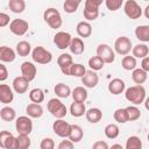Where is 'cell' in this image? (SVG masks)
<instances>
[{
    "label": "cell",
    "instance_id": "obj_1",
    "mask_svg": "<svg viewBox=\"0 0 149 149\" xmlns=\"http://www.w3.org/2000/svg\"><path fill=\"white\" fill-rule=\"evenodd\" d=\"M125 97L129 102H132L136 106V105H140V104L144 102V100H146V90L142 85H134V86H130L126 90Z\"/></svg>",
    "mask_w": 149,
    "mask_h": 149
},
{
    "label": "cell",
    "instance_id": "obj_2",
    "mask_svg": "<svg viewBox=\"0 0 149 149\" xmlns=\"http://www.w3.org/2000/svg\"><path fill=\"white\" fill-rule=\"evenodd\" d=\"M43 19L44 21L47 22V24L52 28V29H58L61 28L62 23H63V20H62V16H61V13L56 9V8H47L43 13Z\"/></svg>",
    "mask_w": 149,
    "mask_h": 149
},
{
    "label": "cell",
    "instance_id": "obj_3",
    "mask_svg": "<svg viewBox=\"0 0 149 149\" xmlns=\"http://www.w3.org/2000/svg\"><path fill=\"white\" fill-rule=\"evenodd\" d=\"M47 107H48V111L50 112V114L52 116H55L56 119H63L68 114L66 106L59 99H56V98L50 99L48 101Z\"/></svg>",
    "mask_w": 149,
    "mask_h": 149
},
{
    "label": "cell",
    "instance_id": "obj_4",
    "mask_svg": "<svg viewBox=\"0 0 149 149\" xmlns=\"http://www.w3.org/2000/svg\"><path fill=\"white\" fill-rule=\"evenodd\" d=\"M31 58L35 63L38 64H49L52 61V55L50 51L44 49L43 47H35L31 51Z\"/></svg>",
    "mask_w": 149,
    "mask_h": 149
},
{
    "label": "cell",
    "instance_id": "obj_5",
    "mask_svg": "<svg viewBox=\"0 0 149 149\" xmlns=\"http://www.w3.org/2000/svg\"><path fill=\"white\" fill-rule=\"evenodd\" d=\"M132 49H133L132 41L127 36H120L114 42V50L116 54L121 56H127Z\"/></svg>",
    "mask_w": 149,
    "mask_h": 149
},
{
    "label": "cell",
    "instance_id": "obj_6",
    "mask_svg": "<svg viewBox=\"0 0 149 149\" xmlns=\"http://www.w3.org/2000/svg\"><path fill=\"white\" fill-rule=\"evenodd\" d=\"M123 10L125 14L132 20L140 19L142 15V8L135 0H127L123 3Z\"/></svg>",
    "mask_w": 149,
    "mask_h": 149
},
{
    "label": "cell",
    "instance_id": "obj_7",
    "mask_svg": "<svg viewBox=\"0 0 149 149\" xmlns=\"http://www.w3.org/2000/svg\"><path fill=\"white\" fill-rule=\"evenodd\" d=\"M15 128L19 135H29L33 130V121L29 116H19L15 121Z\"/></svg>",
    "mask_w": 149,
    "mask_h": 149
},
{
    "label": "cell",
    "instance_id": "obj_8",
    "mask_svg": "<svg viewBox=\"0 0 149 149\" xmlns=\"http://www.w3.org/2000/svg\"><path fill=\"white\" fill-rule=\"evenodd\" d=\"M0 147L2 149H19L17 137L7 130L0 133Z\"/></svg>",
    "mask_w": 149,
    "mask_h": 149
},
{
    "label": "cell",
    "instance_id": "obj_9",
    "mask_svg": "<svg viewBox=\"0 0 149 149\" xmlns=\"http://www.w3.org/2000/svg\"><path fill=\"white\" fill-rule=\"evenodd\" d=\"M97 56H99L105 63H108V64L113 63L115 59L114 50L108 44H105V43H101L97 47Z\"/></svg>",
    "mask_w": 149,
    "mask_h": 149
},
{
    "label": "cell",
    "instance_id": "obj_10",
    "mask_svg": "<svg viewBox=\"0 0 149 149\" xmlns=\"http://www.w3.org/2000/svg\"><path fill=\"white\" fill-rule=\"evenodd\" d=\"M52 130L54 133L59 136V137H69L70 135V130H71V125L66 121H64L63 119H57L54 123H52Z\"/></svg>",
    "mask_w": 149,
    "mask_h": 149
},
{
    "label": "cell",
    "instance_id": "obj_11",
    "mask_svg": "<svg viewBox=\"0 0 149 149\" xmlns=\"http://www.w3.org/2000/svg\"><path fill=\"white\" fill-rule=\"evenodd\" d=\"M28 28H29V23L22 19H14L9 24V30L16 36L24 35L28 31Z\"/></svg>",
    "mask_w": 149,
    "mask_h": 149
},
{
    "label": "cell",
    "instance_id": "obj_12",
    "mask_svg": "<svg viewBox=\"0 0 149 149\" xmlns=\"http://www.w3.org/2000/svg\"><path fill=\"white\" fill-rule=\"evenodd\" d=\"M72 36L66 33V31H58L55 36H54V43L56 44V47L61 50H64L66 48H70L71 41H72Z\"/></svg>",
    "mask_w": 149,
    "mask_h": 149
},
{
    "label": "cell",
    "instance_id": "obj_13",
    "mask_svg": "<svg viewBox=\"0 0 149 149\" xmlns=\"http://www.w3.org/2000/svg\"><path fill=\"white\" fill-rule=\"evenodd\" d=\"M57 64H58L61 71H62L65 76H70L71 68H72V65H73L74 63H73L72 56H70L69 54H62V55H59L58 58H57Z\"/></svg>",
    "mask_w": 149,
    "mask_h": 149
},
{
    "label": "cell",
    "instance_id": "obj_14",
    "mask_svg": "<svg viewBox=\"0 0 149 149\" xmlns=\"http://www.w3.org/2000/svg\"><path fill=\"white\" fill-rule=\"evenodd\" d=\"M36 73H37V70H36V66L34 65V63L27 61L21 64V74L24 78H27L29 81L35 79Z\"/></svg>",
    "mask_w": 149,
    "mask_h": 149
},
{
    "label": "cell",
    "instance_id": "obj_15",
    "mask_svg": "<svg viewBox=\"0 0 149 149\" xmlns=\"http://www.w3.org/2000/svg\"><path fill=\"white\" fill-rule=\"evenodd\" d=\"M81 83L84 84L85 87L87 88H93L98 85L99 83V77L93 70H86V73L81 78Z\"/></svg>",
    "mask_w": 149,
    "mask_h": 149
},
{
    "label": "cell",
    "instance_id": "obj_16",
    "mask_svg": "<svg viewBox=\"0 0 149 149\" xmlns=\"http://www.w3.org/2000/svg\"><path fill=\"white\" fill-rule=\"evenodd\" d=\"M29 80L27 78H24L23 76H19V77H15L14 80H13V90L19 93V94H23L26 93V91L28 90L29 87Z\"/></svg>",
    "mask_w": 149,
    "mask_h": 149
},
{
    "label": "cell",
    "instance_id": "obj_17",
    "mask_svg": "<svg viewBox=\"0 0 149 149\" xmlns=\"http://www.w3.org/2000/svg\"><path fill=\"white\" fill-rule=\"evenodd\" d=\"M125 87H126V83L120 79V78H114L109 81L108 84V91L109 93L114 94V95H118V94H121L123 91H125Z\"/></svg>",
    "mask_w": 149,
    "mask_h": 149
},
{
    "label": "cell",
    "instance_id": "obj_18",
    "mask_svg": "<svg viewBox=\"0 0 149 149\" xmlns=\"http://www.w3.org/2000/svg\"><path fill=\"white\" fill-rule=\"evenodd\" d=\"M13 99H14L13 90L6 84H1L0 85V101L2 104H9L13 101Z\"/></svg>",
    "mask_w": 149,
    "mask_h": 149
},
{
    "label": "cell",
    "instance_id": "obj_19",
    "mask_svg": "<svg viewBox=\"0 0 149 149\" xmlns=\"http://www.w3.org/2000/svg\"><path fill=\"white\" fill-rule=\"evenodd\" d=\"M76 31L80 37H90L92 34V26L86 21H80L76 27Z\"/></svg>",
    "mask_w": 149,
    "mask_h": 149
},
{
    "label": "cell",
    "instance_id": "obj_20",
    "mask_svg": "<svg viewBox=\"0 0 149 149\" xmlns=\"http://www.w3.org/2000/svg\"><path fill=\"white\" fill-rule=\"evenodd\" d=\"M26 112H27L29 118H34V119L41 118L43 115V113H44L43 112V107L40 104H34V102H31V104H29L27 106Z\"/></svg>",
    "mask_w": 149,
    "mask_h": 149
},
{
    "label": "cell",
    "instance_id": "obj_21",
    "mask_svg": "<svg viewBox=\"0 0 149 149\" xmlns=\"http://www.w3.org/2000/svg\"><path fill=\"white\" fill-rule=\"evenodd\" d=\"M84 136V132L83 128L78 125H71V130H70V135H69V140L73 143H78L83 140Z\"/></svg>",
    "mask_w": 149,
    "mask_h": 149
},
{
    "label": "cell",
    "instance_id": "obj_22",
    "mask_svg": "<svg viewBox=\"0 0 149 149\" xmlns=\"http://www.w3.org/2000/svg\"><path fill=\"white\" fill-rule=\"evenodd\" d=\"M16 55H15V51L9 48V47H6V45H2L0 48V61L1 62H13L15 59Z\"/></svg>",
    "mask_w": 149,
    "mask_h": 149
},
{
    "label": "cell",
    "instance_id": "obj_23",
    "mask_svg": "<svg viewBox=\"0 0 149 149\" xmlns=\"http://www.w3.org/2000/svg\"><path fill=\"white\" fill-rule=\"evenodd\" d=\"M86 120L91 123H98L101 119H102V112L97 108V107H93V108H90L86 111Z\"/></svg>",
    "mask_w": 149,
    "mask_h": 149
},
{
    "label": "cell",
    "instance_id": "obj_24",
    "mask_svg": "<svg viewBox=\"0 0 149 149\" xmlns=\"http://www.w3.org/2000/svg\"><path fill=\"white\" fill-rule=\"evenodd\" d=\"M69 49L73 55H81L85 50V45H84L83 40L79 37H73Z\"/></svg>",
    "mask_w": 149,
    "mask_h": 149
},
{
    "label": "cell",
    "instance_id": "obj_25",
    "mask_svg": "<svg viewBox=\"0 0 149 149\" xmlns=\"http://www.w3.org/2000/svg\"><path fill=\"white\" fill-rule=\"evenodd\" d=\"M70 113L72 116L74 118H80L83 116L84 114H86V107H85V104L84 102H77V101H73L70 106Z\"/></svg>",
    "mask_w": 149,
    "mask_h": 149
},
{
    "label": "cell",
    "instance_id": "obj_26",
    "mask_svg": "<svg viewBox=\"0 0 149 149\" xmlns=\"http://www.w3.org/2000/svg\"><path fill=\"white\" fill-rule=\"evenodd\" d=\"M132 52H133V56L135 58H146L149 54V48L146 45V44H142V43H139L133 47L132 49Z\"/></svg>",
    "mask_w": 149,
    "mask_h": 149
},
{
    "label": "cell",
    "instance_id": "obj_27",
    "mask_svg": "<svg viewBox=\"0 0 149 149\" xmlns=\"http://www.w3.org/2000/svg\"><path fill=\"white\" fill-rule=\"evenodd\" d=\"M135 36L137 40L142 42H149V26L148 24H142L136 27L135 29Z\"/></svg>",
    "mask_w": 149,
    "mask_h": 149
},
{
    "label": "cell",
    "instance_id": "obj_28",
    "mask_svg": "<svg viewBox=\"0 0 149 149\" xmlns=\"http://www.w3.org/2000/svg\"><path fill=\"white\" fill-rule=\"evenodd\" d=\"M147 73H148V72H146V71L142 70L141 68L135 69V70H133L132 79H133V81H134L136 85H141V84H143V83L147 80V78H148V74H147Z\"/></svg>",
    "mask_w": 149,
    "mask_h": 149
},
{
    "label": "cell",
    "instance_id": "obj_29",
    "mask_svg": "<svg viewBox=\"0 0 149 149\" xmlns=\"http://www.w3.org/2000/svg\"><path fill=\"white\" fill-rule=\"evenodd\" d=\"M54 91H55V93L58 98H68L70 94H72L71 88L66 84H63V83L56 84L55 87H54Z\"/></svg>",
    "mask_w": 149,
    "mask_h": 149
},
{
    "label": "cell",
    "instance_id": "obj_30",
    "mask_svg": "<svg viewBox=\"0 0 149 149\" xmlns=\"http://www.w3.org/2000/svg\"><path fill=\"white\" fill-rule=\"evenodd\" d=\"M71 95H72V98H73V101L84 102V101L87 99V91H86V88H84L83 86H77V87L73 88Z\"/></svg>",
    "mask_w": 149,
    "mask_h": 149
},
{
    "label": "cell",
    "instance_id": "obj_31",
    "mask_svg": "<svg viewBox=\"0 0 149 149\" xmlns=\"http://www.w3.org/2000/svg\"><path fill=\"white\" fill-rule=\"evenodd\" d=\"M8 7L13 13L20 14L26 9V2H24V0H9Z\"/></svg>",
    "mask_w": 149,
    "mask_h": 149
},
{
    "label": "cell",
    "instance_id": "obj_32",
    "mask_svg": "<svg viewBox=\"0 0 149 149\" xmlns=\"http://www.w3.org/2000/svg\"><path fill=\"white\" fill-rule=\"evenodd\" d=\"M0 118L3 121H13L16 118V112L9 106H5L0 109Z\"/></svg>",
    "mask_w": 149,
    "mask_h": 149
},
{
    "label": "cell",
    "instance_id": "obj_33",
    "mask_svg": "<svg viewBox=\"0 0 149 149\" xmlns=\"http://www.w3.org/2000/svg\"><path fill=\"white\" fill-rule=\"evenodd\" d=\"M104 133H105V136H106L107 139L113 140V139H116V137L119 136L120 129H119V126H118V125H115V123H108V125L105 127Z\"/></svg>",
    "mask_w": 149,
    "mask_h": 149
},
{
    "label": "cell",
    "instance_id": "obj_34",
    "mask_svg": "<svg viewBox=\"0 0 149 149\" xmlns=\"http://www.w3.org/2000/svg\"><path fill=\"white\" fill-rule=\"evenodd\" d=\"M31 51V45L27 41H21L16 44V52L20 57H26L30 54Z\"/></svg>",
    "mask_w": 149,
    "mask_h": 149
},
{
    "label": "cell",
    "instance_id": "obj_35",
    "mask_svg": "<svg viewBox=\"0 0 149 149\" xmlns=\"http://www.w3.org/2000/svg\"><path fill=\"white\" fill-rule=\"evenodd\" d=\"M136 65H137V63H136V58L134 56H125L121 61V66L127 71L135 70Z\"/></svg>",
    "mask_w": 149,
    "mask_h": 149
},
{
    "label": "cell",
    "instance_id": "obj_36",
    "mask_svg": "<svg viewBox=\"0 0 149 149\" xmlns=\"http://www.w3.org/2000/svg\"><path fill=\"white\" fill-rule=\"evenodd\" d=\"M29 99L34 104H41L44 100V92L41 88H38V87L33 88L29 92Z\"/></svg>",
    "mask_w": 149,
    "mask_h": 149
},
{
    "label": "cell",
    "instance_id": "obj_37",
    "mask_svg": "<svg viewBox=\"0 0 149 149\" xmlns=\"http://www.w3.org/2000/svg\"><path fill=\"white\" fill-rule=\"evenodd\" d=\"M125 149H142V141L139 136H129L126 141Z\"/></svg>",
    "mask_w": 149,
    "mask_h": 149
},
{
    "label": "cell",
    "instance_id": "obj_38",
    "mask_svg": "<svg viewBox=\"0 0 149 149\" xmlns=\"http://www.w3.org/2000/svg\"><path fill=\"white\" fill-rule=\"evenodd\" d=\"M105 65V62L99 57V56H93L88 59V66L91 70L93 71H98V70H101Z\"/></svg>",
    "mask_w": 149,
    "mask_h": 149
},
{
    "label": "cell",
    "instance_id": "obj_39",
    "mask_svg": "<svg viewBox=\"0 0 149 149\" xmlns=\"http://www.w3.org/2000/svg\"><path fill=\"white\" fill-rule=\"evenodd\" d=\"M113 118L116 122L119 123H126L128 121V113H127V109L126 108H118L114 114H113Z\"/></svg>",
    "mask_w": 149,
    "mask_h": 149
},
{
    "label": "cell",
    "instance_id": "obj_40",
    "mask_svg": "<svg viewBox=\"0 0 149 149\" xmlns=\"http://www.w3.org/2000/svg\"><path fill=\"white\" fill-rule=\"evenodd\" d=\"M79 5H80V1H79V0H66V1L64 2L63 7H64V10H65L66 13L71 14V13H74V12L78 9Z\"/></svg>",
    "mask_w": 149,
    "mask_h": 149
},
{
    "label": "cell",
    "instance_id": "obj_41",
    "mask_svg": "<svg viewBox=\"0 0 149 149\" xmlns=\"http://www.w3.org/2000/svg\"><path fill=\"white\" fill-rule=\"evenodd\" d=\"M85 73H86V69H85V66L81 65V64H79V63L73 64L72 68H71V71H70V76L80 77V78H83Z\"/></svg>",
    "mask_w": 149,
    "mask_h": 149
},
{
    "label": "cell",
    "instance_id": "obj_42",
    "mask_svg": "<svg viewBox=\"0 0 149 149\" xmlns=\"http://www.w3.org/2000/svg\"><path fill=\"white\" fill-rule=\"evenodd\" d=\"M126 109L128 113V121H135L141 116V111L136 106H128Z\"/></svg>",
    "mask_w": 149,
    "mask_h": 149
},
{
    "label": "cell",
    "instance_id": "obj_43",
    "mask_svg": "<svg viewBox=\"0 0 149 149\" xmlns=\"http://www.w3.org/2000/svg\"><path fill=\"white\" fill-rule=\"evenodd\" d=\"M105 5L111 12H115L123 5V1L122 0H106Z\"/></svg>",
    "mask_w": 149,
    "mask_h": 149
},
{
    "label": "cell",
    "instance_id": "obj_44",
    "mask_svg": "<svg viewBox=\"0 0 149 149\" xmlns=\"http://www.w3.org/2000/svg\"><path fill=\"white\" fill-rule=\"evenodd\" d=\"M17 143L19 149H28L30 147V139L28 135H19L17 136Z\"/></svg>",
    "mask_w": 149,
    "mask_h": 149
},
{
    "label": "cell",
    "instance_id": "obj_45",
    "mask_svg": "<svg viewBox=\"0 0 149 149\" xmlns=\"http://www.w3.org/2000/svg\"><path fill=\"white\" fill-rule=\"evenodd\" d=\"M83 14H84V17H85L86 20L93 21V20H95V19L99 16V9L93 10V9H86V8H84Z\"/></svg>",
    "mask_w": 149,
    "mask_h": 149
},
{
    "label": "cell",
    "instance_id": "obj_46",
    "mask_svg": "<svg viewBox=\"0 0 149 149\" xmlns=\"http://www.w3.org/2000/svg\"><path fill=\"white\" fill-rule=\"evenodd\" d=\"M41 149H55V142L51 137H44L40 143Z\"/></svg>",
    "mask_w": 149,
    "mask_h": 149
},
{
    "label": "cell",
    "instance_id": "obj_47",
    "mask_svg": "<svg viewBox=\"0 0 149 149\" xmlns=\"http://www.w3.org/2000/svg\"><path fill=\"white\" fill-rule=\"evenodd\" d=\"M102 3L101 0H86L85 1V7L86 9H93V10H97L99 9V6Z\"/></svg>",
    "mask_w": 149,
    "mask_h": 149
},
{
    "label": "cell",
    "instance_id": "obj_48",
    "mask_svg": "<svg viewBox=\"0 0 149 149\" xmlns=\"http://www.w3.org/2000/svg\"><path fill=\"white\" fill-rule=\"evenodd\" d=\"M57 149H74L73 142H71L70 140H63L59 142Z\"/></svg>",
    "mask_w": 149,
    "mask_h": 149
},
{
    "label": "cell",
    "instance_id": "obj_49",
    "mask_svg": "<svg viewBox=\"0 0 149 149\" xmlns=\"http://www.w3.org/2000/svg\"><path fill=\"white\" fill-rule=\"evenodd\" d=\"M92 149H109V147H108L107 142L100 140V141H95V142L93 143Z\"/></svg>",
    "mask_w": 149,
    "mask_h": 149
},
{
    "label": "cell",
    "instance_id": "obj_50",
    "mask_svg": "<svg viewBox=\"0 0 149 149\" xmlns=\"http://www.w3.org/2000/svg\"><path fill=\"white\" fill-rule=\"evenodd\" d=\"M9 15H7L6 13H0V27H6L9 23Z\"/></svg>",
    "mask_w": 149,
    "mask_h": 149
},
{
    "label": "cell",
    "instance_id": "obj_51",
    "mask_svg": "<svg viewBox=\"0 0 149 149\" xmlns=\"http://www.w3.org/2000/svg\"><path fill=\"white\" fill-rule=\"evenodd\" d=\"M7 77H8V71H7L6 66L3 64H0V80L3 81L7 79Z\"/></svg>",
    "mask_w": 149,
    "mask_h": 149
},
{
    "label": "cell",
    "instance_id": "obj_52",
    "mask_svg": "<svg viewBox=\"0 0 149 149\" xmlns=\"http://www.w3.org/2000/svg\"><path fill=\"white\" fill-rule=\"evenodd\" d=\"M141 69L144 70L146 72H149V56H147L146 58L142 59V62H141Z\"/></svg>",
    "mask_w": 149,
    "mask_h": 149
},
{
    "label": "cell",
    "instance_id": "obj_53",
    "mask_svg": "<svg viewBox=\"0 0 149 149\" xmlns=\"http://www.w3.org/2000/svg\"><path fill=\"white\" fill-rule=\"evenodd\" d=\"M109 149H125L121 144H118V143H115V144H113L112 147H109Z\"/></svg>",
    "mask_w": 149,
    "mask_h": 149
},
{
    "label": "cell",
    "instance_id": "obj_54",
    "mask_svg": "<svg viewBox=\"0 0 149 149\" xmlns=\"http://www.w3.org/2000/svg\"><path fill=\"white\" fill-rule=\"evenodd\" d=\"M144 16L147 19H149V5H147L146 8H144Z\"/></svg>",
    "mask_w": 149,
    "mask_h": 149
},
{
    "label": "cell",
    "instance_id": "obj_55",
    "mask_svg": "<svg viewBox=\"0 0 149 149\" xmlns=\"http://www.w3.org/2000/svg\"><path fill=\"white\" fill-rule=\"evenodd\" d=\"M144 107L147 111H149V97L146 98V100H144Z\"/></svg>",
    "mask_w": 149,
    "mask_h": 149
},
{
    "label": "cell",
    "instance_id": "obj_56",
    "mask_svg": "<svg viewBox=\"0 0 149 149\" xmlns=\"http://www.w3.org/2000/svg\"><path fill=\"white\" fill-rule=\"evenodd\" d=\"M148 142H149V133H148Z\"/></svg>",
    "mask_w": 149,
    "mask_h": 149
}]
</instances>
